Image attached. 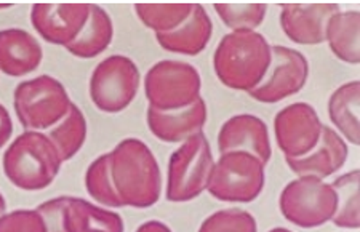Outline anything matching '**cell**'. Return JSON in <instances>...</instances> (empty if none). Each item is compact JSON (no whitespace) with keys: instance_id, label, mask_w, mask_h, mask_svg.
<instances>
[{"instance_id":"obj_18","label":"cell","mask_w":360,"mask_h":232,"mask_svg":"<svg viewBox=\"0 0 360 232\" xmlns=\"http://www.w3.org/2000/svg\"><path fill=\"white\" fill-rule=\"evenodd\" d=\"M42 46L39 40L25 29L0 31V71L11 77L36 71L42 63Z\"/></svg>"},{"instance_id":"obj_27","label":"cell","mask_w":360,"mask_h":232,"mask_svg":"<svg viewBox=\"0 0 360 232\" xmlns=\"http://www.w3.org/2000/svg\"><path fill=\"white\" fill-rule=\"evenodd\" d=\"M213 8L232 31H253L268 11L264 4H214Z\"/></svg>"},{"instance_id":"obj_31","label":"cell","mask_w":360,"mask_h":232,"mask_svg":"<svg viewBox=\"0 0 360 232\" xmlns=\"http://www.w3.org/2000/svg\"><path fill=\"white\" fill-rule=\"evenodd\" d=\"M136 232H172V229L160 221H148L139 226Z\"/></svg>"},{"instance_id":"obj_8","label":"cell","mask_w":360,"mask_h":232,"mask_svg":"<svg viewBox=\"0 0 360 232\" xmlns=\"http://www.w3.org/2000/svg\"><path fill=\"white\" fill-rule=\"evenodd\" d=\"M200 86L197 69L184 61H159L144 77L149 108L158 111H178L191 106L200 98Z\"/></svg>"},{"instance_id":"obj_14","label":"cell","mask_w":360,"mask_h":232,"mask_svg":"<svg viewBox=\"0 0 360 232\" xmlns=\"http://www.w3.org/2000/svg\"><path fill=\"white\" fill-rule=\"evenodd\" d=\"M219 153L242 150L258 157L266 165L272 157L268 125L253 114H239L226 120L218 135Z\"/></svg>"},{"instance_id":"obj_21","label":"cell","mask_w":360,"mask_h":232,"mask_svg":"<svg viewBox=\"0 0 360 232\" xmlns=\"http://www.w3.org/2000/svg\"><path fill=\"white\" fill-rule=\"evenodd\" d=\"M359 104H360V84L352 80L341 85L333 91L328 100V115L333 125L338 129L347 141L354 146L360 144L359 125Z\"/></svg>"},{"instance_id":"obj_5","label":"cell","mask_w":360,"mask_h":232,"mask_svg":"<svg viewBox=\"0 0 360 232\" xmlns=\"http://www.w3.org/2000/svg\"><path fill=\"white\" fill-rule=\"evenodd\" d=\"M13 103L20 124L27 131H40L65 117L72 101L60 80L44 74L16 86Z\"/></svg>"},{"instance_id":"obj_4","label":"cell","mask_w":360,"mask_h":232,"mask_svg":"<svg viewBox=\"0 0 360 232\" xmlns=\"http://www.w3.org/2000/svg\"><path fill=\"white\" fill-rule=\"evenodd\" d=\"M214 160L212 148L203 133H195L183 141L168 162L167 200L189 202L207 189Z\"/></svg>"},{"instance_id":"obj_11","label":"cell","mask_w":360,"mask_h":232,"mask_svg":"<svg viewBox=\"0 0 360 232\" xmlns=\"http://www.w3.org/2000/svg\"><path fill=\"white\" fill-rule=\"evenodd\" d=\"M309 77V63L298 50L271 46V65L264 79L248 95L259 103L274 104L296 95Z\"/></svg>"},{"instance_id":"obj_13","label":"cell","mask_w":360,"mask_h":232,"mask_svg":"<svg viewBox=\"0 0 360 232\" xmlns=\"http://www.w3.org/2000/svg\"><path fill=\"white\" fill-rule=\"evenodd\" d=\"M89 13L90 4H36L31 22L46 42L68 46L84 29Z\"/></svg>"},{"instance_id":"obj_23","label":"cell","mask_w":360,"mask_h":232,"mask_svg":"<svg viewBox=\"0 0 360 232\" xmlns=\"http://www.w3.org/2000/svg\"><path fill=\"white\" fill-rule=\"evenodd\" d=\"M46 136L55 144L63 162L71 160L82 149L86 139V120L77 104L71 103L68 114L51 127Z\"/></svg>"},{"instance_id":"obj_16","label":"cell","mask_w":360,"mask_h":232,"mask_svg":"<svg viewBox=\"0 0 360 232\" xmlns=\"http://www.w3.org/2000/svg\"><path fill=\"white\" fill-rule=\"evenodd\" d=\"M347 154L349 149L345 139L330 127H322L321 138L314 149L303 157H287V165L298 176H317L323 179L342 168L347 160Z\"/></svg>"},{"instance_id":"obj_2","label":"cell","mask_w":360,"mask_h":232,"mask_svg":"<svg viewBox=\"0 0 360 232\" xmlns=\"http://www.w3.org/2000/svg\"><path fill=\"white\" fill-rule=\"evenodd\" d=\"M271 65V46L255 31H232L221 39L213 55L219 82L232 90L252 91Z\"/></svg>"},{"instance_id":"obj_30","label":"cell","mask_w":360,"mask_h":232,"mask_svg":"<svg viewBox=\"0 0 360 232\" xmlns=\"http://www.w3.org/2000/svg\"><path fill=\"white\" fill-rule=\"evenodd\" d=\"M11 133H13V124H11L10 112L0 104V149L10 141Z\"/></svg>"},{"instance_id":"obj_22","label":"cell","mask_w":360,"mask_h":232,"mask_svg":"<svg viewBox=\"0 0 360 232\" xmlns=\"http://www.w3.org/2000/svg\"><path fill=\"white\" fill-rule=\"evenodd\" d=\"M360 13L357 10H349L345 13H336L330 18L325 29V40L330 45L336 58L349 65H359L360 46H359Z\"/></svg>"},{"instance_id":"obj_1","label":"cell","mask_w":360,"mask_h":232,"mask_svg":"<svg viewBox=\"0 0 360 232\" xmlns=\"http://www.w3.org/2000/svg\"><path fill=\"white\" fill-rule=\"evenodd\" d=\"M108 155L114 189L124 207H153L162 191L160 168L153 150L141 139L127 138Z\"/></svg>"},{"instance_id":"obj_33","label":"cell","mask_w":360,"mask_h":232,"mask_svg":"<svg viewBox=\"0 0 360 232\" xmlns=\"http://www.w3.org/2000/svg\"><path fill=\"white\" fill-rule=\"evenodd\" d=\"M269 232H292V231L285 229V228H274V229H271Z\"/></svg>"},{"instance_id":"obj_3","label":"cell","mask_w":360,"mask_h":232,"mask_svg":"<svg viewBox=\"0 0 360 232\" xmlns=\"http://www.w3.org/2000/svg\"><path fill=\"white\" fill-rule=\"evenodd\" d=\"M63 160L51 139L40 131H25L4 154V172L22 191H42L55 181Z\"/></svg>"},{"instance_id":"obj_19","label":"cell","mask_w":360,"mask_h":232,"mask_svg":"<svg viewBox=\"0 0 360 232\" xmlns=\"http://www.w3.org/2000/svg\"><path fill=\"white\" fill-rule=\"evenodd\" d=\"M213 25L205 8L200 4H194V8L188 18L178 27L168 32L155 34L162 49L172 53L195 56L205 50L212 39Z\"/></svg>"},{"instance_id":"obj_32","label":"cell","mask_w":360,"mask_h":232,"mask_svg":"<svg viewBox=\"0 0 360 232\" xmlns=\"http://www.w3.org/2000/svg\"><path fill=\"white\" fill-rule=\"evenodd\" d=\"M5 212H7V202H5L2 193H0V218L4 217Z\"/></svg>"},{"instance_id":"obj_7","label":"cell","mask_w":360,"mask_h":232,"mask_svg":"<svg viewBox=\"0 0 360 232\" xmlns=\"http://www.w3.org/2000/svg\"><path fill=\"white\" fill-rule=\"evenodd\" d=\"M338 197L332 184L317 176H300L283 188L278 208L283 218L300 228L311 229L332 221Z\"/></svg>"},{"instance_id":"obj_26","label":"cell","mask_w":360,"mask_h":232,"mask_svg":"<svg viewBox=\"0 0 360 232\" xmlns=\"http://www.w3.org/2000/svg\"><path fill=\"white\" fill-rule=\"evenodd\" d=\"M85 188L89 194L95 199L98 204L104 207L120 208L124 207L122 200L115 193L111 170H109V155H100L93 164L89 167L85 173Z\"/></svg>"},{"instance_id":"obj_9","label":"cell","mask_w":360,"mask_h":232,"mask_svg":"<svg viewBox=\"0 0 360 232\" xmlns=\"http://www.w3.org/2000/svg\"><path fill=\"white\" fill-rule=\"evenodd\" d=\"M36 210L42 214L46 232H124L119 213L77 197H56Z\"/></svg>"},{"instance_id":"obj_10","label":"cell","mask_w":360,"mask_h":232,"mask_svg":"<svg viewBox=\"0 0 360 232\" xmlns=\"http://www.w3.org/2000/svg\"><path fill=\"white\" fill-rule=\"evenodd\" d=\"M138 66L124 55H112L95 67L90 79V98L103 112L115 114L127 109L139 89Z\"/></svg>"},{"instance_id":"obj_25","label":"cell","mask_w":360,"mask_h":232,"mask_svg":"<svg viewBox=\"0 0 360 232\" xmlns=\"http://www.w3.org/2000/svg\"><path fill=\"white\" fill-rule=\"evenodd\" d=\"M194 4H138L135 11L138 18L155 34L168 32L186 21Z\"/></svg>"},{"instance_id":"obj_15","label":"cell","mask_w":360,"mask_h":232,"mask_svg":"<svg viewBox=\"0 0 360 232\" xmlns=\"http://www.w3.org/2000/svg\"><path fill=\"white\" fill-rule=\"evenodd\" d=\"M338 11L336 4H287L281 11V26L295 44L317 45L325 42V29Z\"/></svg>"},{"instance_id":"obj_28","label":"cell","mask_w":360,"mask_h":232,"mask_svg":"<svg viewBox=\"0 0 360 232\" xmlns=\"http://www.w3.org/2000/svg\"><path fill=\"white\" fill-rule=\"evenodd\" d=\"M199 232H258L257 219L240 208H226L210 214L200 224Z\"/></svg>"},{"instance_id":"obj_17","label":"cell","mask_w":360,"mask_h":232,"mask_svg":"<svg viewBox=\"0 0 360 232\" xmlns=\"http://www.w3.org/2000/svg\"><path fill=\"white\" fill-rule=\"evenodd\" d=\"M207 103L199 98L188 108L178 111H158L148 108V127L155 138L164 143H183L207 124Z\"/></svg>"},{"instance_id":"obj_20","label":"cell","mask_w":360,"mask_h":232,"mask_svg":"<svg viewBox=\"0 0 360 232\" xmlns=\"http://www.w3.org/2000/svg\"><path fill=\"white\" fill-rule=\"evenodd\" d=\"M114 37V26L111 16L100 5L90 4V13L85 26L74 42L66 49L77 58H95L108 49Z\"/></svg>"},{"instance_id":"obj_12","label":"cell","mask_w":360,"mask_h":232,"mask_svg":"<svg viewBox=\"0 0 360 232\" xmlns=\"http://www.w3.org/2000/svg\"><path fill=\"white\" fill-rule=\"evenodd\" d=\"M322 122L316 109L307 103H293L278 111L274 133L278 149L290 159L303 157L321 138Z\"/></svg>"},{"instance_id":"obj_24","label":"cell","mask_w":360,"mask_h":232,"mask_svg":"<svg viewBox=\"0 0 360 232\" xmlns=\"http://www.w3.org/2000/svg\"><path fill=\"white\" fill-rule=\"evenodd\" d=\"M359 170H352L346 175L340 176L332 184L333 191L338 197V207H336L335 217L332 221L338 228L345 229H359L360 226V212H359Z\"/></svg>"},{"instance_id":"obj_6","label":"cell","mask_w":360,"mask_h":232,"mask_svg":"<svg viewBox=\"0 0 360 232\" xmlns=\"http://www.w3.org/2000/svg\"><path fill=\"white\" fill-rule=\"evenodd\" d=\"M264 188V164L258 157L234 150L221 154L213 165L208 193L221 202L248 204L258 199Z\"/></svg>"},{"instance_id":"obj_29","label":"cell","mask_w":360,"mask_h":232,"mask_svg":"<svg viewBox=\"0 0 360 232\" xmlns=\"http://www.w3.org/2000/svg\"><path fill=\"white\" fill-rule=\"evenodd\" d=\"M0 232H46V226L37 210H16L0 218Z\"/></svg>"}]
</instances>
